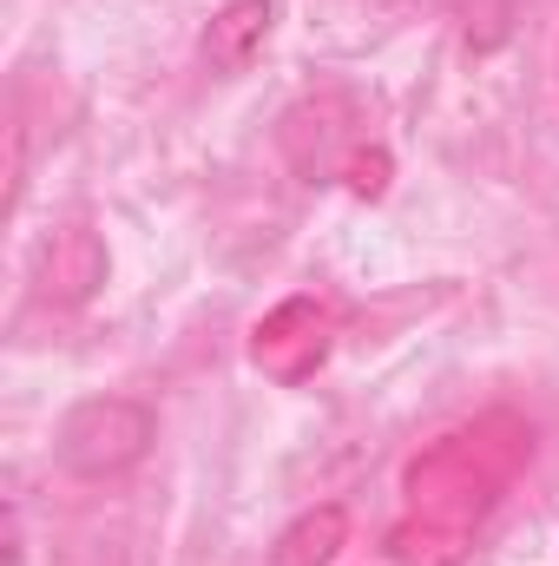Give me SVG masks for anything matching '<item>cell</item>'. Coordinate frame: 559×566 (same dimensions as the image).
<instances>
[{
	"label": "cell",
	"instance_id": "11",
	"mask_svg": "<svg viewBox=\"0 0 559 566\" xmlns=\"http://www.w3.org/2000/svg\"><path fill=\"white\" fill-rule=\"evenodd\" d=\"M553 66H559V53H553Z\"/></svg>",
	"mask_w": 559,
	"mask_h": 566
},
{
	"label": "cell",
	"instance_id": "4",
	"mask_svg": "<svg viewBox=\"0 0 559 566\" xmlns=\"http://www.w3.org/2000/svg\"><path fill=\"white\" fill-rule=\"evenodd\" d=\"M329 343H336V316L316 296H283L277 310L251 329V363L271 382L296 389V382H309L329 363Z\"/></svg>",
	"mask_w": 559,
	"mask_h": 566
},
{
	"label": "cell",
	"instance_id": "6",
	"mask_svg": "<svg viewBox=\"0 0 559 566\" xmlns=\"http://www.w3.org/2000/svg\"><path fill=\"white\" fill-rule=\"evenodd\" d=\"M271 27H277V0H224L204 27V66L238 80L271 46Z\"/></svg>",
	"mask_w": 559,
	"mask_h": 566
},
{
	"label": "cell",
	"instance_id": "3",
	"mask_svg": "<svg viewBox=\"0 0 559 566\" xmlns=\"http://www.w3.org/2000/svg\"><path fill=\"white\" fill-rule=\"evenodd\" d=\"M277 151L289 158V171L303 185H323V178L349 171V158L362 151V106H356V93H342V86L303 93L277 119Z\"/></svg>",
	"mask_w": 559,
	"mask_h": 566
},
{
	"label": "cell",
	"instance_id": "10",
	"mask_svg": "<svg viewBox=\"0 0 559 566\" xmlns=\"http://www.w3.org/2000/svg\"><path fill=\"white\" fill-rule=\"evenodd\" d=\"M20 165H27V126L13 119V133H7V211H20Z\"/></svg>",
	"mask_w": 559,
	"mask_h": 566
},
{
	"label": "cell",
	"instance_id": "1",
	"mask_svg": "<svg viewBox=\"0 0 559 566\" xmlns=\"http://www.w3.org/2000/svg\"><path fill=\"white\" fill-rule=\"evenodd\" d=\"M534 461V428L520 416H481V422L441 434L434 448H421L409 461V521L395 527V560L402 566H434L461 554V541L500 507V494L520 481V468Z\"/></svg>",
	"mask_w": 559,
	"mask_h": 566
},
{
	"label": "cell",
	"instance_id": "7",
	"mask_svg": "<svg viewBox=\"0 0 559 566\" xmlns=\"http://www.w3.org/2000/svg\"><path fill=\"white\" fill-rule=\"evenodd\" d=\"M342 547H349V514H342L336 501H323V507H303V514L277 534L271 566H329Z\"/></svg>",
	"mask_w": 559,
	"mask_h": 566
},
{
	"label": "cell",
	"instance_id": "2",
	"mask_svg": "<svg viewBox=\"0 0 559 566\" xmlns=\"http://www.w3.org/2000/svg\"><path fill=\"white\" fill-rule=\"evenodd\" d=\"M151 409L133 396H86L73 402L53 428V468L73 481H119L126 468H139L151 448Z\"/></svg>",
	"mask_w": 559,
	"mask_h": 566
},
{
	"label": "cell",
	"instance_id": "8",
	"mask_svg": "<svg viewBox=\"0 0 559 566\" xmlns=\"http://www.w3.org/2000/svg\"><path fill=\"white\" fill-rule=\"evenodd\" d=\"M514 27V0H467V40L474 53H494Z\"/></svg>",
	"mask_w": 559,
	"mask_h": 566
},
{
	"label": "cell",
	"instance_id": "9",
	"mask_svg": "<svg viewBox=\"0 0 559 566\" xmlns=\"http://www.w3.org/2000/svg\"><path fill=\"white\" fill-rule=\"evenodd\" d=\"M342 178H349V185H356L362 198H382V191H389V151H382V145H369V151H356Z\"/></svg>",
	"mask_w": 559,
	"mask_h": 566
},
{
	"label": "cell",
	"instance_id": "5",
	"mask_svg": "<svg viewBox=\"0 0 559 566\" xmlns=\"http://www.w3.org/2000/svg\"><path fill=\"white\" fill-rule=\"evenodd\" d=\"M33 283H40V296H46V303H60V310H80V303H86V296L106 283V244H99L86 224H66V231H53V238L40 244Z\"/></svg>",
	"mask_w": 559,
	"mask_h": 566
}]
</instances>
